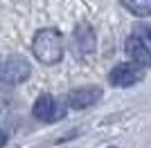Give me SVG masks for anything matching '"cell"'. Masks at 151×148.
<instances>
[{"label":"cell","instance_id":"1","mask_svg":"<svg viewBox=\"0 0 151 148\" xmlns=\"http://www.w3.org/2000/svg\"><path fill=\"white\" fill-rule=\"evenodd\" d=\"M63 36L57 29H41L34 36L32 43V52L36 56V61H41L43 65H54L63 58Z\"/></svg>","mask_w":151,"mask_h":148},{"label":"cell","instance_id":"9","mask_svg":"<svg viewBox=\"0 0 151 148\" xmlns=\"http://www.w3.org/2000/svg\"><path fill=\"white\" fill-rule=\"evenodd\" d=\"M5 142H7V135H5V132H0V146H2Z\"/></svg>","mask_w":151,"mask_h":148},{"label":"cell","instance_id":"6","mask_svg":"<svg viewBox=\"0 0 151 148\" xmlns=\"http://www.w3.org/2000/svg\"><path fill=\"white\" fill-rule=\"evenodd\" d=\"M124 49H126L129 58H131L135 65H140V68H145V70L151 68V49L147 47V43L140 36H131L129 41H126Z\"/></svg>","mask_w":151,"mask_h":148},{"label":"cell","instance_id":"3","mask_svg":"<svg viewBox=\"0 0 151 148\" xmlns=\"http://www.w3.org/2000/svg\"><path fill=\"white\" fill-rule=\"evenodd\" d=\"M32 115H34V119H38V121H43V123H54L59 119H63L65 108L52 94H41L34 101V105H32Z\"/></svg>","mask_w":151,"mask_h":148},{"label":"cell","instance_id":"8","mask_svg":"<svg viewBox=\"0 0 151 148\" xmlns=\"http://www.w3.org/2000/svg\"><path fill=\"white\" fill-rule=\"evenodd\" d=\"M122 5L133 14V16H151V0H122Z\"/></svg>","mask_w":151,"mask_h":148},{"label":"cell","instance_id":"10","mask_svg":"<svg viewBox=\"0 0 151 148\" xmlns=\"http://www.w3.org/2000/svg\"><path fill=\"white\" fill-rule=\"evenodd\" d=\"M147 36H149V41H151V27H149V31H147Z\"/></svg>","mask_w":151,"mask_h":148},{"label":"cell","instance_id":"7","mask_svg":"<svg viewBox=\"0 0 151 148\" xmlns=\"http://www.w3.org/2000/svg\"><path fill=\"white\" fill-rule=\"evenodd\" d=\"M72 43H75L77 52L81 56H88L95 52V31L90 25L81 23L79 27L75 29V34H72Z\"/></svg>","mask_w":151,"mask_h":148},{"label":"cell","instance_id":"4","mask_svg":"<svg viewBox=\"0 0 151 148\" xmlns=\"http://www.w3.org/2000/svg\"><path fill=\"white\" fill-rule=\"evenodd\" d=\"M108 79L115 88H131L145 79V68H140L135 63H120L111 70Z\"/></svg>","mask_w":151,"mask_h":148},{"label":"cell","instance_id":"5","mask_svg":"<svg viewBox=\"0 0 151 148\" xmlns=\"http://www.w3.org/2000/svg\"><path fill=\"white\" fill-rule=\"evenodd\" d=\"M101 88L97 85H86V88H77L72 92H68V108L72 110H86L90 105H95L97 101H101Z\"/></svg>","mask_w":151,"mask_h":148},{"label":"cell","instance_id":"2","mask_svg":"<svg viewBox=\"0 0 151 148\" xmlns=\"http://www.w3.org/2000/svg\"><path fill=\"white\" fill-rule=\"evenodd\" d=\"M32 65L25 56H7L0 61V83L7 85H18L29 79Z\"/></svg>","mask_w":151,"mask_h":148}]
</instances>
